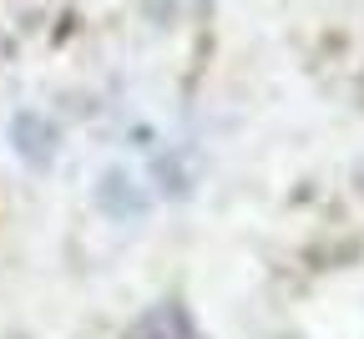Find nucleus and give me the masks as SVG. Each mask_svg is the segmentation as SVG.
<instances>
[{"instance_id":"f03ea898","label":"nucleus","mask_w":364,"mask_h":339,"mask_svg":"<svg viewBox=\"0 0 364 339\" xmlns=\"http://www.w3.org/2000/svg\"><path fill=\"white\" fill-rule=\"evenodd\" d=\"M97 208H102L107 218H117V223H136V218H147V192L136 187L122 167H112V172H102V182H97Z\"/></svg>"},{"instance_id":"f257e3e1","label":"nucleus","mask_w":364,"mask_h":339,"mask_svg":"<svg viewBox=\"0 0 364 339\" xmlns=\"http://www.w3.org/2000/svg\"><path fill=\"white\" fill-rule=\"evenodd\" d=\"M56 127L51 122H46L41 112H16L11 117V147H16V157L26 162V167H51L56 162Z\"/></svg>"},{"instance_id":"7ed1b4c3","label":"nucleus","mask_w":364,"mask_h":339,"mask_svg":"<svg viewBox=\"0 0 364 339\" xmlns=\"http://www.w3.org/2000/svg\"><path fill=\"white\" fill-rule=\"evenodd\" d=\"M122 339H203V329L193 324V314L177 299H167V304H152Z\"/></svg>"},{"instance_id":"20e7f679","label":"nucleus","mask_w":364,"mask_h":339,"mask_svg":"<svg viewBox=\"0 0 364 339\" xmlns=\"http://www.w3.org/2000/svg\"><path fill=\"white\" fill-rule=\"evenodd\" d=\"M359 192H364V167H359Z\"/></svg>"}]
</instances>
